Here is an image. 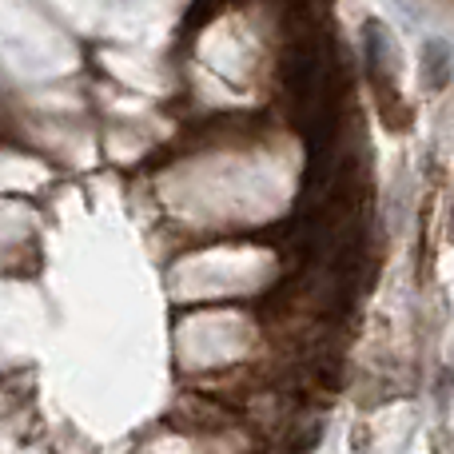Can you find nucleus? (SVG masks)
Segmentation results:
<instances>
[{
	"instance_id": "obj_1",
	"label": "nucleus",
	"mask_w": 454,
	"mask_h": 454,
	"mask_svg": "<svg viewBox=\"0 0 454 454\" xmlns=\"http://www.w3.org/2000/svg\"><path fill=\"white\" fill-rule=\"evenodd\" d=\"M423 72H427V84L431 88H442L447 84V72H450V60H447V44H427V60H423Z\"/></svg>"
}]
</instances>
